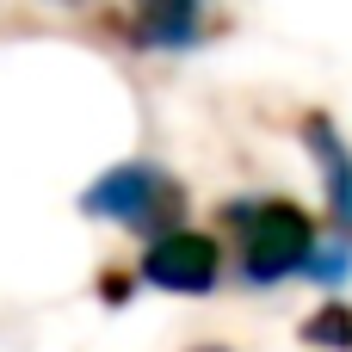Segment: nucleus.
I'll list each match as a JSON object with an SVG mask.
<instances>
[{
    "instance_id": "obj_1",
    "label": "nucleus",
    "mask_w": 352,
    "mask_h": 352,
    "mask_svg": "<svg viewBox=\"0 0 352 352\" xmlns=\"http://www.w3.org/2000/svg\"><path fill=\"white\" fill-rule=\"evenodd\" d=\"M248 278L260 285V278H285L291 266H303L309 260V223H303V210H291V204H260V210H248Z\"/></svg>"
},
{
    "instance_id": "obj_2",
    "label": "nucleus",
    "mask_w": 352,
    "mask_h": 352,
    "mask_svg": "<svg viewBox=\"0 0 352 352\" xmlns=\"http://www.w3.org/2000/svg\"><path fill=\"white\" fill-rule=\"evenodd\" d=\"M87 210L118 217V223H136V229H155L161 210H173V186L155 167H118V173H105L87 192Z\"/></svg>"
},
{
    "instance_id": "obj_3",
    "label": "nucleus",
    "mask_w": 352,
    "mask_h": 352,
    "mask_svg": "<svg viewBox=\"0 0 352 352\" xmlns=\"http://www.w3.org/2000/svg\"><path fill=\"white\" fill-rule=\"evenodd\" d=\"M142 272H148L155 285H167V291H204V285L217 278V241L186 235V229L155 235V248H148Z\"/></svg>"
},
{
    "instance_id": "obj_4",
    "label": "nucleus",
    "mask_w": 352,
    "mask_h": 352,
    "mask_svg": "<svg viewBox=\"0 0 352 352\" xmlns=\"http://www.w3.org/2000/svg\"><path fill=\"white\" fill-rule=\"evenodd\" d=\"M198 31V0H136V37L148 50H179Z\"/></svg>"
}]
</instances>
